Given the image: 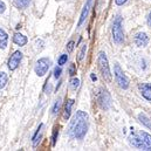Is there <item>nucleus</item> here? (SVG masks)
<instances>
[{
    "mask_svg": "<svg viewBox=\"0 0 151 151\" xmlns=\"http://www.w3.org/2000/svg\"><path fill=\"white\" fill-rule=\"evenodd\" d=\"M88 130V115L80 110L74 115L69 129H68V135L70 138L76 139H82L86 136V132Z\"/></svg>",
    "mask_w": 151,
    "mask_h": 151,
    "instance_id": "nucleus-1",
    "label": "nucleus"
},
{
    "mask_svg": "<svg viewBox=\"0 0 151 151\" xmlns=\"http://www.w3.org/2000/svg\"><path fill=\"white\" fill-rule=\"evenodd\" d=\"M97 63H99V69L102 74V77L107 82H111V72H110L108 59H107V55L104 52H100L99 58H97Z\"/></svg>",
    "mask_w": 151,
    "mask_h": 151,
    "instance_id": "nucleus-2",
    "label": "nucleus"
},
{
    "mask_svg": "<svg viewBox=\"0 0 151 151\" xmlns=\"http://www.w3.org/2000/svg\"><path fill=\"white\" fill-rule=\"evenodd\" d=\"M111 33H113L114 41L117 45H121L123 42V40H124V33H123V27H122V18L119 15L114 20Z\"/></svg>",
    "mask_w": 151,
    "mask_h": 151,
    "instance_id": "nucleus-3",
    "label": "nucleus"
},
{
    "mask_svg": "<svg viewBox=\"0 0 151 151\" xmlns=\"http://www.w3.org/2000/svg\"><path fill=\"white\" fill-rule=\"evenodd\" d=\"M96 100H97V103L99 106L104 109V110H108L110 104H111V99H110V95L108 94V91L103 88H99L97 89V93H96Z\"/></svg>",
    "mask_w": 151,
    "mask_h": 151,
    "instance_id": "nucleus-4",
    "label": "nucleus"
},
{
    "mask_svg": "<svg viewBox=\"0 0 151 151\" xmlns=\"http://www.w3.org/2000/svg\"><path fill=\"white\" fill-rule=\"evenodd\" d=\"M114 74H115V80L117 82V84L122 88V89H128L129 88V78L125 76L123 73V70L121 69L119 65L116 63L115 68H114Z\"/></svg>",
    "mask_w": 151,
    "mask_h": 151,
    "instance_id": "nucleus-5",
    "label": "nucleus"
},
{
    "mask_svg": "<svg viewBox=\"0 0 151 151\" xmlns=\"http://www.w3.org/2000/svg\"><path fill=\"white\" fill-rule=\"evenodd\" d=\"M50 65H52V62H50V60H49L48 58H42V59H40L38 62H37V65H35V68H34L37 75H39V76L45 75V74L48 72Z\"/></svg>",
    "mask_w": 151,
    "mask_h": 151,
    "instance_id": "nucleus-6",
    "label": "nucleus"
},
{
    "mask_svg": "<svg viewBox=\"0 0 151 151\" xmlns=\"http://www.w3.org/2000/svg\"><path fill=\"white\" fill-rule=\"evenodd\" d=\"M21 60H22V53H21L20 50L14 52V53L11 55L9 60H8V68H9L11 70H15V69L19 67Z\"/></svg>",
    "mask_w": 151,
    "mask_h": 151,
    "instance_id": "nucleus-7",
    "label": "nucleus"
},
{
    "mask_svg": "<svg viewBox=\"0 0 151 151\" xmlns=\"http://www.w3.org/2000/svg\"><path fill=\"white\" fill-rule=\"evenodd\" d=\"M130 144H131L132 147H135L136 149L144 150V144H143V141H142L139 134H138V135L131 134V136H130Z\"/></svg>",
    "mask_w": 151,
    "mask_h": 151,
    "instance_id": "nucleus-8",
    "label": "nucleus"
},
{
    "mask_svg": "<svg viewBox=\"0 0 151 151\" xmlns=\"http://www.w3.org/2000/svg\"><path fill=\"white\" fill-rule=\"evenodd\" d=\"M91 2H93V0H87V1H86V5H84V7H83V9H82V12H81V17H80V20H78V24H77L78 27H80V26L84 22V20L87 19L88 13H89V9H90V7H91Z\"/></svg>",
    "mask_w": 151,
    "mask_h": 151,
    "instance_id": "nucleus-9",
    "label": "nucleus"
},
{
    "mask_svg": "<svg viewBox=\"0 0 151 151\" xmlns=\"http://www.w3.org/2000/svg\"><path fill=\"white\" fill-rule=\"evenodd\" d=\"M138 88H139L142 96L145 100L151 101V83H142V84H139Z\"/></svg>",
    "mask_w": 151,
    "mask_h": 151,
    "instance_id": "nucleus-10",
    "label": "nucleus"
},
{
    "mask_svg": "<svg viewBox=\"0 0 151 151\" xmlns=\"http://www.w3.org/2000/svg\"><path fill=\"white\" fill-rule=\"evenodd\" d=\"M149 42V37L145 34V33H137L136 37H135V43L138 46V47H145Z\"/></svg>",
    "mask_w": 151,
    "mask_h": 151,
    "instance_id": "nucleus-11",
    "label": "nucleus"
},
{
    "mask_svg": "<svg viewBox=\"0 0 151 151\" xmlns=\"http://www.w3.org/2000/svg\"><path fill=\"white\" fill-rule=\"evenodd\" d=\"M139 136L143 141V144H144V150H151V135L145 132V131H141L139 132Z\"/></svg>",
    "mask_w": 151,
    "mask_h": 151,
    "instance_id": "nucleus-12",
    "label": "nucleus"
},
{
    "mask_svg": "<svg viewBox=\"0 0 151 151\" xmlns=\"http://www.w3.org/2000/svg\"><path fill=\"white\" fill-rule=\"evenodd\" d=\"M13 42L18 46H25L27 43V38L20 33H15L13 37Z\"/></svg>",
    "mask_w": 151,
    "mask_h": 151,
    "instance_id": "nucleus-13",
    "label": "nucleus"
},
{
    "mask_svg": "<svg viewBox=\"0 0 151 151\" xmlns=\"http://www.w3.org/2000/svg\"><path fill=\"white\" fill-rule=\"evenodd\" d=\"M73 104H74V100H68L67 101V103H66V106H65V111H63V118L67 121V119H69V117H70V114H72V107H73Z\"/></svg>",
    "mask_w": 151,
    "mask_h": 151,
    "instance_id": "nucleus-14",
    "label": "nucleus"
},
{
    "mask_svg": "<svg viewBox=\"0 0 151 151\" xmlns=\"http://www.w3.org/2000/svg\"><path fill=\"white\" fill-rule=\"evenodd\" d=\"M138 121H139L143 125H145L148 129H150L151 130V119L144 113L138 114Z\"/></svg>",
    "mask_w": 151,
    "mask_h": 151,
    "instance_id": "nucleus-15",
    "label": "nucleus"
},
{
    "mask_svg": "<svg viewBox=\"0 0 151 151\" xmlns=\"http://www.w3.org/2000/svg\"><path fill=\"white\" fill-rule=\"evenodd\" d=\"M7 41H8V35H7V33H6L4 29L0 28V48H1V49L6 48Z\"/></svg>",
    "mask_w": 151,
    "mask_h": 151,
    "instance_id": "nucleus-16",
    "label": "nucleus"
},
{
    "mask_svg": "<svg viewBox=\"0 0 151 151\" xmlns=\"http://www.w3.org/2000/svg\"><path fill=\"white\" fill-rule=\"evenodd\" d=\"M14 1L19 8H26L31 4V0H14Z\"/></svg>",
    "mask_w": 151,
    "mask_h": 151,
    "instance_id": "nucleus-17",
    "label": "nucleus"
},
{
    "mask_svg": "<svg viewBox=\"0 0 151 151\" xmlns=\"http://www.w3.org/2000/svg\"><path fill=\"white\" fill-rule=\"evenodd\" d=\"M7 74L4 72H0V89H2L7 83Z\"/></svg>",
    "mask_w": 151,
    "mask_h": 151,
    "instance_id": "nucleus-18",
    "label": "nucleus"
},
{
    "mask_svg": "<svg viewBox=\"0 0 151 151\" xmlns=\"http://www.w3.org/2000/svg\"><path fill=\"white\" fill-rule=\"evenodd\" d=\"M60 108H61V99H58V101L54 103V107H53V115H56V114L60 111Z\"/></svg>",
    "mask_w": 151,
    "mask_h": 151,
    "instance_id": "nucleus-19",
    "label": "nucleus"
},
{
    "mask_svg": "<svg viewBox=\"0 0 151 151\" xmlns=\"http://www.w3.org/2000/svg\"><path fill=\"white\" fill-rule=\"evenodd\" d=\"M86 50H87V46H86V45H83V47H82V49L80 50V53H78V56H77L78 61H82V60H83V58H84V54H86Z\"/></svg>",
    "mask_w": 151,
    "mask_h": 151,
    "instance_id": "nucleus-20",
    "label": "nucleus"
},
{
    "mask_svg": "<svg viewBox=\"0 0 151 151\" xmlns=\"http://www.w3.org/2000/svg\"><path fill=\"white\" fill-rule=\"evenodd\" d=\"M67 60H68V55H67V54H63V55H61V56L59 58L58 63H59L60 66H62V65H65V63L67 62Z\"/></svg>",
    "mask_w": 151,
    "mask_h": 151,
    "instance_id": "nucleus-21",
    "label": "nucleus"
},
{
    "mask_svg": "<svg viewBox=\"0 0 151 151\" xmlns=\"http://www.w3.org/2000/svg\"><path fill=\"white\" fill-rule=\"evenodd\" d=\"M78 86H80V80H78V78H73L72 82H70V87H72V89H76Z\"/></svg>",
    "mask_w": 151,
    "mask_h": 151,
    "instance_id": "nucleus-22",
    "label": "nucleus"
},
{
    "mask_svg": "<svg viewBox=\"0 0 151 151\" xmlns=\"http://www.w3.org/2000/svg\"><path fill=\"white\" fill-rule=\"evenodd\" d=\"M74 46H75V42H74V41H69V42L67 43V50H68L69 53H72L73 49H74Z\"/></svg>",
    "mask_w": 151,
    "mask_h": 151,
    "instance_id": "nucleus-23",
    "label": "nucleus"
},
{
    "mask_svg": "<svg viewBox=\"0 0 151 151\" xmlns=\"http://www.w3.org/2000/svg\"><path fill=\"white\" fill-rule=\"evenodd\" d=\"M76 74V65H70V67H69V75L70 76H74Z\"/></svg>",
    "mask_w": 151,
    "mask_h": 151,
    "instance_id": "nucleus-24",
    "label": "nucleus"
},
{
    "mask_svg": "<svg viewBox=\"0 0 151 151\" xmlns=\"http://www.w3.org/2000/svg\"><path fill=\"white\" fill-rule=\"evenodd\" d=\"M58 135H59V131H58V129L55 128V129H54V134H53V138H52V139H53V147H54V145L56 144V139H58Z\"/></svg>",
    "mask_w": 151,
    "mask_h": 151,
    "instance_id": "nucleus-25",
    "label": "nucleus"
},
{
    "mask_svg": "<svg viewBox=\"0 0 151 151\" xmlns=\"http://www.w3.org/2000/svg\"><path fill=\"white\" fill-rule=\"evenodd\" d=\"M61 68L60 67H55V69H54V77L55 78H58V77H60V75H61Z\"/></svg>",
    "mask_w": 151,
    "mask_h": 151,
    "instance_id": "nucleus-26",
    "label": "nucleus"
},
{
    "mask_svg": "<svg viewBox=\"0 0 151 151\" xmlns=\"http://www.w3.org/2000/svg\"><path fill=\"white\" fill-rule=\"evenodd\" d=\"M5 8H6V6H5V4L0 0V13H4L5 12Z\"/></svg>",
    "mask_w": 151,
    "mask_h": 151,
    "instance_id": "nucleus-27",
    "label": "nucleus"
},
{
    "mask_svg": "<svg viewBox=\"0 0 151 151\" xmlns=\"http://www.w3.org/2000/svg\"><path fill=\"white\" fill-rule=\"evenodd\" d=\"M125 2H127V0H115V4L118 5V6H122V5L125 4Z\"/></svg>",
    "mask_w": 151,
    "mask_h": 151,
    "instance_id": "nucleus-28",
    "label": "nucleus"
},
{
    "mask_svg": "<svg viewBox=\"0 0 151 151\" xmlns=\"http://www.w3.org/2000/svg\"><path fill=\"white\" fill-rule=\"evenodd\" d=\"M148 25H149V26L151 27V13L149 14V15H148Z\"/></svg>",
    "mask_w": 151,
    "mask_h": 151,
    "instance_id": "nucleus-29",
    "label": "nucleus"
},
{
    "mask_svg": "<svg viewBox=\"0 0 151 151\" xmlns=\"http://www.w3.org/2000/svg\"><path fill=\"white\" fill-rule=\"evenodd\" d=\"M90 77H91V80H93V81H96V80H97L96 75H94V74H91V75H90Z\"/></svg>",
    "mask_w": 151,
    "mask_h": 151,
    "instance_id": "nucleus-30",
    "label": "nucleus"
}]
</instances>
